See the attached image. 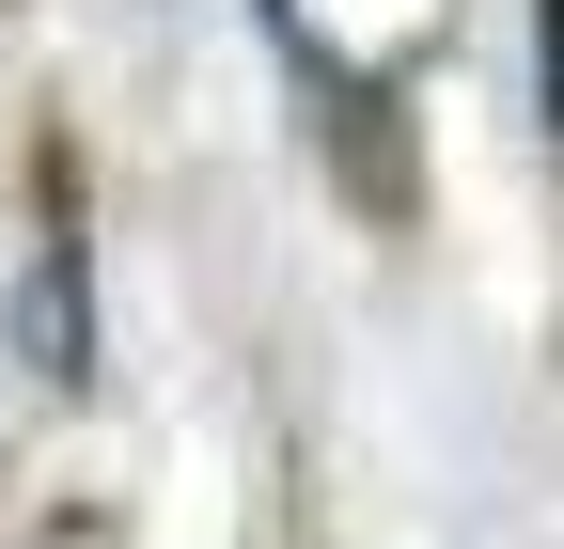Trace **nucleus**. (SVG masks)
Here are the masks:
<instances>
[{
    "label": "nucleus",
    "mask_w": 564,
    "mask_h": 549,
    "mask_svg": "<svg viewBox=\"0 0 564 549\" xmlns=\"http://www.w3.org/2000/svg\"><path fill=\"white\" fill-rule=\"evenodd\" d=\"M533 47H549V142H564V0H533Z\"/></svg>",
    "instance_id": "f257e3e1"
}]
</instances>
